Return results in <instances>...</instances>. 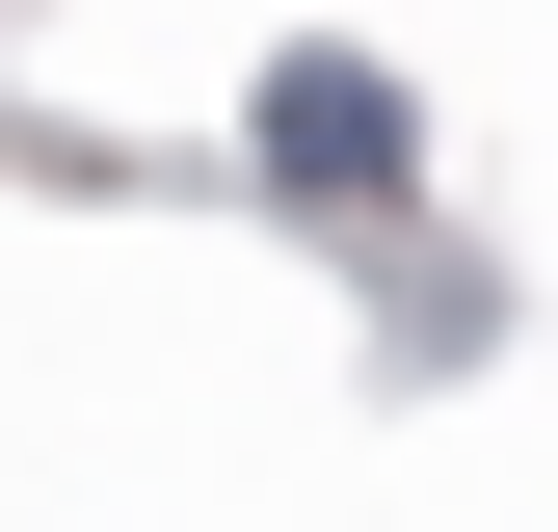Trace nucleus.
Wrapping results in <instances>:
<instances>
[{
  "label": "nucleus",
  "mask_w": 558,
  "mask_h": 532,
  "mask_svg": "<svg viewBox=\"0 0 558 532\" xmlns=\"http://www.w3.org/2000/svg\"><path fill=\"white\" fill-rule=\"evenodd\" d=\"M266 186H345V214L399 186V81L373 53H293V81H266Z\"/></svg>",
  "instance_id": "obj_1"
}]
</instances>
